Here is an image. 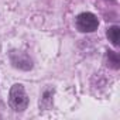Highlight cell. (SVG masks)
<instances>
[{
	"label": "cell",
	"instance_id": "8992f818",
	"mask_svg": "<svg viewBox=\"0 0 120 120\" xmlns=\"http://www.w3.org/2000/svg\"><path fill=\"white\" fill-rule=\"evenodd\" d=\"M51 90H45V93H44V96H42V99H41V102H40V106L41 107H48L49 106V103H51Z\"/></svg>",
	"mask_w": 120,
	"mask_h": 120
},
{
	"label": "cell",
	"instance_id": "277c9868",
	"mask_svg": "<svg viewBox=\"0 0 120 120\" xmlns=\"http://www.w3.org/2000/svg\"><path fill=\"white\" fill-rule=\"evenodd\" d=\"M107 38L109 41H112L113 45H119V41H120V28L117 26H113L107 30Z\"/></svg>",
	"mask_w": 120,
	"mask_h": 120
},
{
	"label": "cell",
	"instance_id": "7a4b0ae2",
	"mask_svg": "<svg viewBox=\"0 0 120 120\" xmlns=\"http://www.w3.org/2000/svg\"><path fill=\"white\" fill-rule=\"evenodd\" d=\"M98 26H99L98 17L92 13H82L76 19V27L82 33H92L98 28Z\"/></svg>",
	"mask_w": 120,
	"mask_h": 120
},
{
	"label": "cell",
	"instance_id": "6da1fadb",
	"mask_svg": "<svg viewBox=\"0 0 120 120\" xmlns=\"http://www.w3.org/2000/svg\"><path fill=\"white\" fill-rule=\"evenodd\" d=\"M9 103H10V107L14 112H23V110L27 109L28 98H27V93H26V90L21 85L16 83V85L11 86L10 96H9Z\"/></svg>",
	"mask_w": 120,
	"mask_h": 120
},
{
	"label": "cell",
	"instance_id": "5b68a950",
	"mask_svg": "<svg viewBox=\"0 0 120 120\" xmlns=\"http://www.w3.org/2000/svg\"><path fill=\"white\" fill-rule=\"evenodd\" d=\"M107 61H109V65H110L112 68H114V69L119 68L120 59H119V56H117L116 52H113V51H109V52H107Z\"/></svg>",
	"mask_w": 120,
	"mask_h": 120
},
{
	"label": "cell",
	"instance_id": "3957f363",
	"mask_svg": "<svg viewBox=\"0 0 120 120\" xmlns=\"http://www.w3.org/2000/svg\"><path fill=\"white\" fill-rule=\"evenodd\" d=\"M10 58H11V62H13V65H14L16 68L26 69V71L33 68L31 59H30L26 54H23V52H16V51H13V52L10 54Z\"/></svg>",
	"mask_w": 120,
	"mask_h": 120
}]
</instances>
